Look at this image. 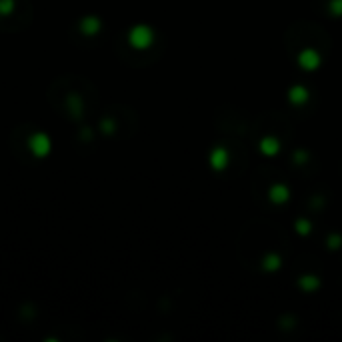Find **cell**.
Listing matches in <instances>:
<instances>
[{"label": "cell", "mask_w": 342, "mask_h": 342, "mask_svg": "<svg viewBox=\"0 0 342 342\" xmlns=\"http://www.w3.org/2000/svg\"><path fill=\"white\" fill-rule=\"evenodd\" d=\"M226 160H228V154H226L222 148H216V150L212 152V166H214V168L222 170V168L226 166Z\"/></svg>", "instance_id": "3"}, {"label": "cell", "mask_w": 342, "mask_h": 342, "mask_svg": "<svg viewBox=\"0 0 342 342\" xmlns=\"http://www.w3.org/2000/svg\"><path fill=\"white\" fill-rule=\"evenodd\" d=\"M270 198H272V202H286V200H288V188H286V186H282V184L272 186V190H270Z\"/></svg>", "instance_id": "2"}, {"label": "cell", "mask_w": 342, "mask_h": 342, "mask_svg": "<svg viewBox=\"0 0 342 342\" xmlns=\"http://www.w3.org/2000/svg\"><path fill=\"white\" fill-rule=\"evenodd\" d=\"M304 284H306V288H314V286H316V284H318V280H316V278H314V276H312V280H306V282H304Z\"/></svg>", "instance_id": "8"}, {"label": "cell", "mask_w": 342, "mask_h": 342, "mask_svg": "<svg viewBox=\"0 0 342 342\" xmlns=\"http://www.w3.org/2000/svg\"><path fill=\"white\" fill-rule=\"evenodd\" d=\"M332 10H334L336 14H340V12H342V0H334V2H332Z\"/></svg>", "instance_id": "7"}, {"label": "cell", "mask_w": 342, "mask_h": 342, "mask_svg": "<svg viewBox=\"0 0 342 342\" xmlns=\"http://www.w3.org/2000/svg\"><path fill=\"white\" fill-rule=\"evenodd\" d=\"M306 96H308V92H306L304 88H300V86H294V88L290 90V98H292V102H296V104H302V102L306 100Z\"/></svg>", "instance_id": "5"}, {"label": "cell", "mask_w": 342, "mask_h": 342, "mask_svg": "<svg viewBox=\"0 0 342 342\" xmlns=\"http://www.w3.org/2000/svg\"><path fill=\"white\" fill-rule=\"evenodd\" d=\"M300 64H302L306 70H314V68L320 64V58H318V54H316L314 50H304V52L300 54Z\"/></svg>", "instance_id": "1"}, {"label": "cell", "mask_w": 342, "mask_h": 342, "mask_svg": "<svg viewBox=\"0 0 342 342\" xmlns=\"http://www.w3.org/2000/svg\"><path fill=\"white\" fill-rule=\"evenodd\" d=\"M260 148H262L264 154H276L278 148H280V144H278L276 140H272V138H264V140L260 142Z\"/></svg>", "instance_id": "4"}, {"label": "cell", "mask_w": 342, "mask_h": 342, "mask_svg": "<svg viewBox=\"0 0 342 342\" xmlns=\"http://www.w3.org/2000/svg\"><path fill=\"white\" fill-rule=\"evenodd\" d=\"M264 266L266 268H278L280 266V258L278 256H268L266 262H264Z\"/></svg>", "instance_id": "6"}]
</instances>
